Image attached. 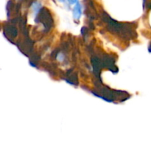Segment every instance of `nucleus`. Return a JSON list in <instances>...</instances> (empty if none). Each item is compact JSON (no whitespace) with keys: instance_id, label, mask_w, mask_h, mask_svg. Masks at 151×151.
I'll return each instance as SVG.
<instances>
[{"instance_id":"f257e3e1","label":"nucleus","mask_w":151,"mask_h":151,"mask_svg":"<svg viewBox=\"0 0 151 151\" xmlns=\"http://www.w3.org/2000/svg\"><path fill=\"white\" fill-rule=\"evenodd\" d=\"M73 16L75 19H79L81 16V5L80 3H77L73 9Z\"/></svg>"},{"instance_id":"7ed1b4c3","label":"nucleus","mask_w":151,"mask_h":151,"mask_svg":"<svg viewBox=\"0 0 151 151\" xmlns=\"http://www.w3.org/2000/svg\"><path fill=\"white\" fill-rule=\"evenodd\" d=\"M60 1H63V0H60Z\"/></svg>"},{"instance_id":"f03ea898","label":"nucleus","mask_w":151,"mask_h":151,"mask_svg":"<svg viewBox=\"0 0 151 151\" xmlns=\"http://www.w3.org/2000/svg\"><path fill=\"white\" fill-rule=\"evenodd\" d=\"M77 1H78V0H68V1H69L70 4H75V3L77 2Z\"/></svg>"}]
</instances>
